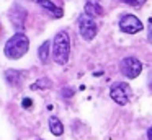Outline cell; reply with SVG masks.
<instances>
[{"label": "cell", "mask_w": 152, "mask_h": 140, "mask_svg": "<svg viewBox=\"0 0 152 140\" xmlns=\"http://www.w3.org/2000/svg\"><path fill=\"white\" fill-rule=\"evenodd\" d=\"M30 49V39L25 33L18 31L5 42V47H4V52L8 59L12 60H17V59L23 57L25 54L28 52Z\"/></svg>", "instance_id": "obj_1"}, {"label": "cell", "mask_w": 152, "mask_h": 140, "mask_svg": "<svg viewBox=\"0 0 152 140\" xmlns=\"http://www.w3.org/2000/svg\"><path fill=\"white\" fill-rule=\"evenodd\" d=\"M70 54V38L66 31H59L53 41V59L56 64L66 65Z\"/></svg>", "instance_id": "obj_2"}, {"label": "cell", "mask_w": 152, "mask_h": 140, "mask_svg": "<svg viewBox=\"0 0 152 140\" xmlns=\"http://www.w3.org/2000/svg\"><path fill=\"white\" fill-rule=\"evenodd\" d=\"M131 96H132V90L128 83H124V81H116V83H113L111 88H110V98H111L116 104H119V106L128 104L129 99H131Z\"/></svg>", "instance_id": "obj_3"}, {"label": "cell", "mask_w": 152, "mask_h": 140, "mask_svg": "<svg viewBox=\"0 0 152 140\" xmlns=\"http://www.w3.org/2000/svg\"><path fill=\"white\" fill-rule=\"evenodd\" d=\"M96 31H98V28H96L95 18L88 16L87 13L79 16V33L85 41H92L96 36Z\"/></svg>", "instance_id": "obj_4"}, {"label": "cell", "mask_w": 152, "mask_h": 140, "mask_svg": "<svg viewBox=\"0 0 152 140\" xmlns=\"http://www.w3.org/2000/svg\"><path fill=\"white\" fill-rule=\"evenodd\" d=\"M119 68H121V73L124 75L126 78H137L139 75H141L142 72V64L139 62V59L136 57H124L121 60V65H119Z\"/></svg>", "instance_id": "obj_5"}, {"label": "cell", "mask_w": 152, "mask_h": 140, "mask_svg": "<svg viewBox=\"0 0 152 140\" xmlns=\"http://www.w3.org/2000/svg\"><path fill=\"white\" fill-rule=\"evenodd\" d=\"M119 29L126 34H136V33L142 31L144 29V25L142 21L134 15H123L121 20H119Z\"/></svg>", "instance_id": "obj_6"}, {"label": "cell", "mask_w": 152, "mask_h": 140, "mask_svg": "<svg viewBox=\"0 0 152 140\" xmlns=\"http://www.w3.org/2000/svg\"><path fill=\"white\" fill-rule=\"evenodd\" d=\"M10 20L13 23V26L17 29H23L25 20H26V12L25 8H21L20 5H13V8L10 10Z\"/></svg>", "instance_id": "obj_7"}, {"label": "cell", "mask_w": 152, "mask_h": 140, "mask_svg": "<svg viewBox=\"0 0 152 140\" xmlns=\"http://www.w3.org/2000/svg\"><path fill=\"white\" fill-rule=\"evenodd\" d=\"M39 7H41L43 10H46V12L49 13L51 16H54V18H61V16L64 15L62 8H61V7H57V5H54L51 0H41V2H39Z\"/></svg>", "instance_id": "obj_8"}, {"label": "cell", "mask_w": 152, "mask_h": 140, "mask_svg": "<svg viewBox=\"0 0 152 140\" xmlns=\"http://www.w3.org/2000/svg\"><path fill=\"white\" fill-rule=\"evenodd\" d=\"M85 13L88 16H92V18H95V16L103 15V8H102V5H100L96 0H87V3H85Z\"/></svg>", "instance_id": "obj_9"}, {"label": "cell", "mask_w": 152, "mask_h": 140, "mask_svg": "<svg viewBox=\"0 0 152 140\" xmlns=\"http://www.w3.org/2000/svg\"><path fill=\"white\" fill-rule=\"evenodd\" d=\"M49 130H51V133L53 135H56V137H61L64 133V125H62V122H61L57 117H49Z\"/></svg>", "instance_id": "obj_10"}, {"label": "cell", "mask_w": 152, "mask_h": 140, "mask_svg": "<svg viewBox=\"0 0 152 140\" xmlns=\"http://www.w3.org/2000/svg\"><path fill=\"white\" fill-rule=\"evenodd\" d=\"M21 72H18V70H13V68H10V70H7L5 72V78H7V81L10 85H13V86H17L18 83L21 81Z\"/></svg>", "instance_id": "obj_11"}, {"label": "cell", "mask_w": 152, "mask_h": 140, "mask_svg": "<svg viewBox=\"0 0 152 140\" xmlns=\"http://www.w3.org/2000/svg\"><path fill=\"white\" fill-rule=\"evenodd\" d=\"M49 47H51V42L44 41L43 44L39 46V49H38V57H39V60L43 62V64H46V62L49 60Z\"/></svg>", "instance_id": "obj_12"}, {"label": "cell", "mask_w": 152, "mask_h": 140, "mask_svg": "<svg viewBox=\"0 0 152 140\" xmlns=\"http://www.w3.org/2000/svg\"><path fill=\"white\" fill-rule=\"evenodd\" d=\"M48 88H51V80L48 78H39L31 85V90H48Z\"/></svg>", "instance_id": "obj_13"}, {"label": "cell", "mask_w": 152, "mask_h": 140, "mask_svg": "<svg viewBox=\"0 0 152 140\" xmlns=\"http://www.w3.org/2000/svg\"><path fill=\"white\" fill-rule=\"evenodd\" d=\"M119 2L128 3V5H131V7H142L147 0H119Z\"/></svg>", "instance_id": "obj_14"}, {"label": "cell", "mask_w": 152, "mask_h": 140, "mask_svg": "<svg viewBox=\"0 0 152 140\" xmlns=\"http://www.w3.org/2000/svg\"><path fill=\"white\" fill-rule=\"evenodd\" d=\"M147 41L152 44V20L149 21V33H147Z\"/></svg>", "instance_id": "obj_15"}, {"label": "cell", "mask_w": 152, "mask_h": 140, "mask_svg": "<svg viewBox=\"0 0 152 140\" xmlns=\"http://www.w3.org/2000/svg\"><path fill=\"white\" fill-rule=\"evenodd\" d=\"M31 104H33V101L30 98H25L23 99V107H31Z\"/></svg>", "instance_id": "obj_16"}, {"label": "cell", "mask_w": 152, "mask_h": 140, "mask_svg": "<svg viewBox=\"0 0 152 140\" xmlns=\"http://www.w3.org/2000/svg\"><path fill=\"white\" fill-rule=\"evenodd\" d=\"M147 139H149V140H152V127L147 130Z\"/></svg>", "instance_id": "obj_17"}, {"label": "cell", "mask_w": 152, "mask_h": 140, "mask_svg": "<svg viewBox=\"0 0 152 140\" xmlns=\"http://www.w3.org/2000/svg\"><path fill=\"white\" fill-rule=\"evenodd\" d=\"M28 2H38V3H39L41 0H28Z\"/></svg>", "instance_id": "obj_18"}, {"label": "cell", "mask_w": 152, "mask_h": 140, "mask_svg": "<svg viewBox=\"0 0 152 140\" xmlns=\"http://www.w3.org/2000/svg\"><path fill=\"white\" fill-rule=\"evenodd\" d=\"M36 140H43V139H36Z\"/></svg>", "instance_id": "obj_19"}, {"label": "cell", "mask_w": 152, "mask_h": 140, "mask_svg": "<svg viewBox=\"0 0 152 140\" xmlns=\"http://www.w3.org/2000/svg\"><path fill=\"white\" fill-rule=\"evenodd\" d=\"M151 88H152V83H151Z\"/></svg>", "instance_id": "obj_20"}]
</instances>
